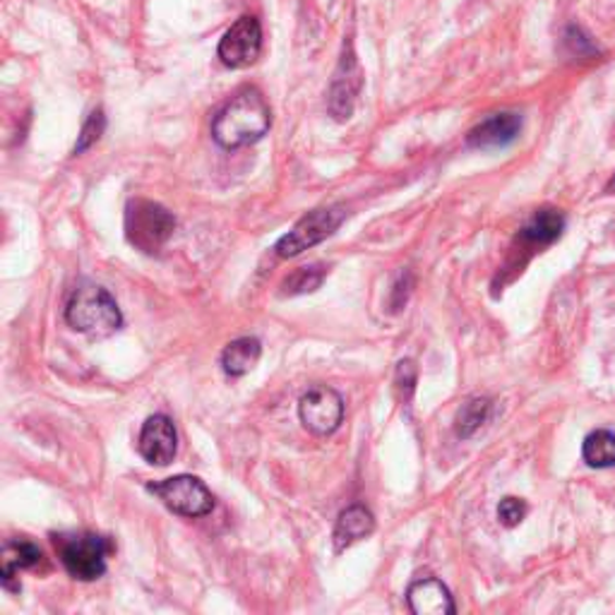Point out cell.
<instances>
[{
    "instance_id": "6da1fadb",
    "label": "cell",
    "mask_w": 615,
    "mask_h": 615,
    "mask_svg": "<svg viewBox=\"0 0 615 615\" xmlns=\"http://www.w3.org/2000/svg\"><path fill=\"white\" fill-rule=\"evenodd\" d=\"M272 128V111L260 89L246 87L229 104H224L212 121V138L224 150H241V147L262 140Z\"/></svg>"
},
{
    "instance_id": "7a4b0ae2",
    "label": "cell",
    "mask_w": 615,
    "mask_h": 615,
    "mask_svg": "<svg viewBox=\"0 0 615 615\" xmlns=\"http://www.w3.org/2000/svg\"><path fill=\"white\" fill-rule=\"evenodd\" d=\"M65 323L75 332H83L92 339H104L123 327V313L109 289L85 281L75 287L65 303Z\"/></svg>"
},
{
    "instance_id": "3957f363",
    "label": "cell",
    "mask_w": 615,
    "mask_h": 615,
    "mask_svg": "<svg viewBox=\"0 0 615 615\" xmlns=\"http://www.w3.org/2000/svg\"><path fill=\"white\" fill-rule=\"evenodd\" d=\"M55 555L63 563L65 573L79 582H95L106 573V557L113 545L106 537L92 531L53 534L51 537Z\"/></svg>"
},
{
    "instance_id": "277c9868",
    "label": "cell",
    "mask_w": 615,
    "mask_h": 615,
    "mask_svg": "<svg viewBox=\"0 0 615 615\" xmlns=\"http://www.w3.org/2000/svg\"><path fill=\"white\" fill-rule=\"evenodd\" d=\"M176 231V216L152 200H130L125 208V238L142 253H159Z\"/></svg>"
},
{
    "instance_id": "5b68a950",
    "label": "cell",
    "mask_w": 615,
    "mask_h": 615,
    "mask_svg": "<svg viewBox=\"0 0 615 615\" xmlns=\"http://www.w3.org/2000/svg\"><path fill=\"white\" fill-rule=\"evenodd\" d=\"M147 491L154 493L171 512H176L180 517H204L214 510V495L210 493V488L200 478L188 474L150 484Z\"/></svg>"
},
{
    "instance_id": "8992f818",
    "label": "cell",
    "mask_w": 615,
    "mask_h": 615,
    "mask_svg": "<svg viewBox=\"0 0 615 615\" xmlns=\"http://www.w3.org/2000/svg\"><path fill=\"white\" fill-rule=\"evenodd\" d=\"M344 219H347V210L341 208V204H332V208L311 212L308 216H303L289 234H284L279 238L275 246L277 255L279 258L301 255L303 250L323 243L325 238L332 236Z\"/></svg>"
},
{
    "instance_id": "52a82bcc",
    "label": "cell",
    "mask_w": 615,
    "mask_h": 615,
    "mask_svg": "<svg viewBox=\"0 0 615 615\" xmlns=\"http://www.w3.org/2000/svg\"><path fill=\"white\" fill-rule=\"evenodd\" d=\"M301 424L315 436H332L344 421V400L332 387L313 385L299 402Z\"/></svg>"
},
{
    "instance_id": "ba28073f",
    "label": "cell",
    "mask_w": 615,
    "mask_h": 615,
    "mask_svg": "<svg viewBox=\"0 0 615 615\" xmlns=\"http://www.w3.org/2000/svg\"><path fill=\"white\" fill-rule=\"evenodd\" d=\"M262 53V27L253 15L238 17L234 25L224 32L216 55L226 67L241 71L253 65Z\"/></svg>"
},
{
    "instance_id": "9c48e42d",
    "label": "cell",
    "mask_w": 615,
    "mask_h": 615,
    "mask_svg": "<svg viewBox=\"0 0 615 615\" xmlns=\"http://www.w3.org/2000/svg\"><path fill=\"white\" fill-rule=\"evenodd\" d=\"M361 87H363V71L359 65L354 47H351V41H347L344 53H341L339 65L332 77V85H329V97H327L329 113H332L337 121L351 118V113H354V106H356V99L361 95Z\"/></svg>"
},
{
    "instance_id": "30bf717a",
    "label": "cell",
    "mask_w": 615,
    "mask_h": 615,
    "mask_svg": "<svg viewBox=\"0 0 615 615\" xmlns=\"http://www.w3.org/2000/svg\"><path fill=\"white\" fill-rule=\"evenodd\" d=\"M138 450L145 462L152 466H166L174 462L178 452L176 426L166 414H154L142 424Z\"/></svg>"
},
{
    "instance_id": "8fae6325",
    "label": "cell",
    "mask_w": 615,
    "mask_h": 615,
    "mask_svg": "<svg viewBox=\"0 0 615 615\" xmlns=\"http://www.w3.org/2000/svg\"><path fill=\"white\" fill-rule=\"evenodd\" d=\"M522 133V116L519 113L503 111L493 113L486 121H481L476 128L466 135V145L474 150H503V147L512 145Z\"/></svg>"
},
{
    "instance_id": "7c38bea8",
    "label": "cell",
    "mask_w": 615,
    "mask_h": 615,
    "mask_svg": "<svg viewBox=\"0 0 615 615\" xmlns=\"http://www.w3.org/2000/svg\"><path fill=\"white\" fill-rule=\"evenodd\" d=\"M406 603L412 613L416 615H454L457 606H454L450 589L436 577L418 579L406 591Z\"/></svg>"
},
{
    "instance_id": "4fadbf2b",
    "label": "cell",
    "mask_w": 615,
    "mask_h": 615,
    "mask_svg": "<svg viewBox=\"0 0 615 615\" xmlns=\"http://www.w3.org/2000/svg\"><path fill=\"white\" fill-rule=\"evenodd\" d=\"M0 557H3V561H0V579H3V587L8 591H20V569L37 567L43 555L37 545L29 541H8Z\"/></svg>"
},
{
    "instance_id": "5bb4252c",
    "label": "cell",
    "mask_w": 615,
    "mask_h": 615,
    "mask_svg": "<svg viewBox=\"0 0 615 615\" xmlns=\"http://www.w3.org/2000/svg\"><path fill=\"white\" fill-rule=\"evenodd\" d=\"M563 229L565 216L553 208H543L534 212L531 219L522 226L519 241L529 248H545L561 238Z\"/></svg>"
},
{
    "instance_id": "9a60e30c",
    "label": "cell",
    "mask_w": 615,
    "mask_h": 615,
    "mask_svg": "<svg viewBox=\"0 0 615 615\" xmlns=\"http://www.w3.org/2000/svg\"><path fill=\"white\" fill-rule=\"evenodd\" d=\"M375 531V517L368 507L363 505H351L341 512L337 524H335V549L344 551L349 545H354L356 541L371 537Z\"/></svg>"
},
{
    "instance_id": "2e32d148",
    "label": "cell",
    "mask_w": 615,
    "mask_h": 615,
    "mask_svg": "<svg viewBox=\"0 0 615 615\" xmlns=\"http://www.w3.org/2000/svg\"><path fill=\"white\" fill-rule=\"evenodd\" d=\"M262 344L255 337H241L231 341L229 347L224 349L222 354V368L231 378H241V375L250 373L255 368V363L260 361Z\"/></svg>"
},
{
    "instance_id": "e0dca14e",
    "label": "cell",
    "mask_w": 615,
    "mask_h": 615,
    "mask_svg": "<svg viewBox=\"0 0 615 615\" xmlns=\"http://www.w3.org/2000/svg\"><path fill=\"white\" fill-rule=\"evenodd\" d=\"M582 460L594 469H608L615 466V432L594 430L582 442Z\"/></svg>"
},
{
    "instance_id": "ac0fdd59",
    "label": "cell",
    "mask_w": 615,
    "mask_h": 615,
    "mask_svg": "<svg viewBox=\"0 0 615 615\" xmlns=\"http://www.w3.org/2000/svg\"><path fill=\"white\" fill-rule=\"evenodd\" d=\"M488 416H491V400L486 397H474L466 404H462V409L457 412V418H454V432L457 438H472L474 432L481 428Z\"/></svg>"
},
{
    "instance_id": "d6986e66",
    "label": "cell",
    "mask_w": 615,
    "mask_h": 615,
    "mask_svg": "<svg viewBox=\"0 0 615 615\" xmlns=\"http://www.w3.org/2000/svg\"><path fill=\"white\" fill-rule=\"evenodd\" d=\"M327 272L317 265L311 267H301L296 269L293 275L284 281V293L289 296H299V293H311L315 289H321V284L325 281Z\"/></svg>"
},
{
    "instance_id": "ffe728a7",
    "label": "cell",
    "mask_w": 615,
    "mask_h": 615,
    "mask_svg": "<svg viewBox=\"0 0 615 615\" xmlns=\"http://www.w3.org/2000/svg\"><path fill=\"white\" fill-rule=\"evenodd\" d=\"M104 130H106V116H104V111L97 109V111L89 113V118L85 121L83 130H79L73 152H75V154L87 152L89 147L99 142V138H101V135H104Z\"/></svg>"
},
{
    "instance_id": "44dd1931",
    "label": "cell",
    "mask_w": 615,
    "mask_h": 615,
    "mask_svg": "<svg viewBox=\"0 0 615 615\" xmlns=\"http://www.w3.org/2000/svg\"><path fill=\"white\" fill-rule=\"evenodd\" d=\"M563 41H565L567 53H569V55H577V59H591V55H599L597 43L587 37L582 27L569 25V27L565 29Z\"/></svg>"
},
{
    "instance_id": "7402d4cb",
    "label": "cell",
    "mask_w": 615,
    "mask_h": 615,
    "mask_svg": "<svg viewBox=\"0 0 615 615\" xmlns=\"http://www.w3.org/2000/svg\"><path fill=\"white\" fill-rule=\"evenodd\" d=\"M527 517V503L522 498H503L498 505V519L503 527L515 529Z\"/></svg>"
},
{
    "instance_id": "603a6c76",
    "label": "cell",
    "mask_w": 615,
    "mask_h": 615,
    "mask_svg": "<svg viewBox=\"0 0 615 615\" xmlns=\"http://www.w3.org/2000/svg\"><path fill=\"white\" fill-rule=\"evenodd\" d=\"M414 382H416V366H414V361H402L400 368H397V385H400L402 390L406 387V394L412 397Z\"/></svg>"
},
{
    "instance_id": "cb8c5ba5",
    "label": "cell",
    "mask_w": 615,
    "mask_h": 615,
    "mask_svg": "<svg viewBox=\"0 0 615 615\" xmlns=\"http://www.w3.org/2000/svg\"><path fill=\"white\" fill-rule=\"evenodd\" d=\"M613 188H615V178H613Z\"/></svg>"
}]
</instances>
